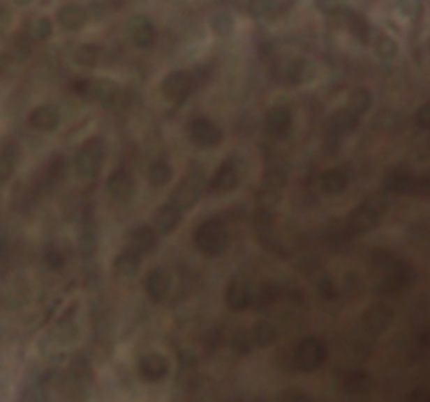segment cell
I'll return each mask as SVG.
<instances>
[{
  "label": "cell",
  "instance_id": "cell-1",
  "mask_svg": "<svg viewBox=\"0 0 430 402\" xmlns=\"http://www.w3.org/2000/svg\"><path fill=\"white\" fill-rule=\"evenodd\" d=\"M229 231L227 224L218 218H208L204 220L195 233H193V245L198 247V252H202L204 256H221L227 252L229 247Z\"/></svg>",
  "mask_w": 430,
  "mask_h": 402
},
{
  "label": "cell",
  "instance_id": "cell-2",
  "mask_svg": "<svg viewBox=\"0 0 430 402\" xmlns=\"http://www.w3.org/2000/svg\"><path fill=\"white\" fill-rule=\"evenodd\" d=\"M105 153H108V147H105V141L101 137H93L89 141H84L80 145V151L76 153V160H74L76 172L82 178H95L103 168Z\"/></svg>",
  "mask_w": 430,
  "mask_h": 402
},
{
  "label": "cell",
  "instance_id": "cell-3",
  "mask_svg": "<svg viewBox=\"0 0 430 402\" xmlns=\"http://www.w3.org/2000/svg\"><path fill=\"white\" fill-rule=\"evenodd\" d=\"M195 84L198 80L191 72H172L162 80L160 93L170 103H185L195 91Z\"/></svg>",
  "mask_w": 430,
  "mask_h": 402
},
{
  "label": "cell",
  "instance_id": "cell-4",
  "mask_svg": "<svg viewBox=\"0 0 430 402\" xmlns=\"http://www.w3.org/2000/svg\"><path fill=\"white\" fill-rule=\"evenodd\" d=\"M382 214H384V206H380L378 201H365L348 214L346 231L353 235L367 233L378 226V222L382 220Z\"/></svg>",
  "mask_w": 430,
  "mask_h": 402
},
{
  "label": "cell",
  "instance_id": "cell-5",
  "mask_svg": "<svg viewBox=\"0 0 430 402\" xmlns=\"http://www.w3.org/2000/svg\"><path fill=\"white\" fill-rule=\"evenodd\" d=\"M189 137H191V141H193L198 147L210 149V147L221 145V141H223V130L218 128V124H214V122L208 120V118H195V120L189 124Z\"/></svg>",
  "mask_w": 430,
  "mask_h": 402
},
{
  "label": "cell",
  "instance_id": "cell-6",
  "mask_svg": "<svg viewBox=\"0 0 430 402\" xmlns=\"http://www.w3.org/2000/svg\"><path fill=\"white\" fill-rule=\"evenodd\" d=\"M296 360L304 371H313L325 360V346L317 337H304L296 346Z\"/></svg>",
  "mask_w": 430,
  "mask_h": 402
},
{
  "label": "cell",
  "instance_id": "cell-7",
  "mask_svg": "<svg viewBox=\"0 0 430 402\" xmlns=\"http://www.w3.org/2000/svg\"><path fill=\"white\" fill-rule=\"evenodd\" d=\"M359 126V116H355L353 111H348L346 107L334 111L329 118H327V124H325V132L329 139L338 141L346 134H353Z\"/></svg>",
  "mask_w": 430,
  "mask_h": 402
},
{
  "label": "cell",
  "instance_id": "cell-8",
  "mask_svg": "<svg viewBox=\"0 0 430 402\" xmlns=\"http://www.w3.org/2000/svg\"><path fill=\"white\" fill-rule=\"evenodd\" d=\"M242 183V176H239V168L235 166V162L227 160L218 166L216 174L212 176L210 180V189L218 195H227L231 191H235Z\"/></svg>",
  "mask_w": 430,
  "mask_h": 402
},
{
  "label": "cell",
  "instance_id": "cell-9",
  "mask_svg": "<svg viewBox=\"0 0 430 402\" xmlns=\"http://www.w3.org/2000/svg\"><path fill=\"white\" fill-rule=\"evenodd\" d=\"M292 130V111L283 105L271 107L265 114V132L273 139H283Z\"/></svg>",
  "mask_w": 430,
  "mask_h": 402
},
{
  "label": "cell",
  "instance_id": "cell-10",
  "mask_svg": "<svg viewBox=\"0 0 430 402\" xmlns=\"http://www.w3.org/2000/svg\"><path fill=\"white\" fill-rule=\"evenodd\" d=\"M252 289L246 281L242 279H233L229 281L227 285V291H225V302L227 306L233 310V312H242V310H248L252 306Z\"/></svg>",
  "mask_w": 430,
  "mask_h": 402
},
{
  "label": "cell",
  "instance_id": "cell-11",
  "mask_svg": "<svg viewBox=\"0 0 430 402\" xmlns=\"http://www.w3.org/2000/svg\"><path fill=\"white\" fill-rule=\"evenodd\" d=\"M128 38L137 49H147L156 42V28L147 17L137 15L128 22Z\"/></svg>",
  "mask_w": 430,
  "mask_h": 402
},
{
  "label": "cell",
  "instance_id": "cell-12",
  "mask_svg": "<svg viewBox=\"0 0 430 402\" xmlns=\"http://www.w3.org/2000/svg\"><path fill=\"white\" fill-rule=\"evenodd\" d=\"M183 220V210L179 206H175L172 201L160 206L154 214V222H156V233L160 235H170Z\"/></svg>",
  "mask_w": 430,
  "mask_h": 402
},
{
  "label": "cell",
  "instance_id": "cell-13",
  "mask_svg": "<svg viewBox=\"0 0 430 402\" xmlns=\"http://www.w3.org/2000/svg\"><path fill=\"white\" fill-rule=\"evenodd\" d=\"M170 285H172V279H170L168 270H164L160 266L149 270L145 277V291L154 302H164L166 295L170 293Z\"/></svg>",
  "mask_w": 430,
  "mask_h": 402
},
{
  "label": "cell",
  "instance_id": "cell-14",
  "mask_svg": "<svg viewBox=\"0 0 430 402\" xmlns=\"http://www.w3.org/2000/svg\"><path fill=\"white\" fill-rule=\"evenodd\" d=\"M108 191L118 201H128L135 195V180L126 170H116L108 178Z\"/></svg>",
  "mask_w": 430,
  "mask_h": 402
},
{
  "label": "cell",
  "instance_id": "cell-15",
  "mask_svg": "<svg viewBox=\"0 0 430 402\" xmlns=\"http://www.w3.org/2000/svg\"><path fill=\"white\" fill-rule=\"evenodd\" d=\"M198 199H200V178L198 176H187L172 193V203L179 206L181 210L193 208Z\"/></svg>",
  "mask_w": 430,
  "mask_h": 402
},
{
  "label": "cell",
  "instance_id": "cell-16",
  "mask_svg": "<svg viewBox=\"0 0 430 402\" xmlns=\"http://www.w3.org/2000/svg\"><path fill=\"white\" fill-rule=\"evenodd\" d=\"M59 111L55 109V107H51V105H40V107H36L32 114H30V118H28V122H30V126L34 128V130H38V132H53L57 126H59Z\"/></svg>",
  "mask_w": 430,
  "mask_h": 402
},
{
  "label": "cell",
  "instance_id": "cell-17",
  "mask_svg": "<svg viewBox=\"0 0 430 402\" xmlns=\"http://www.w3.org/2000/svg\"><path fill=\"white\" fill-rule=\"evenodd\" d=\"M141 258H143V256H141L139 252H135L133 247L120 252V254L116 256V260H114V272H116V277H120V279H133V277H137V272H139V268H141Z\"/></svg>",
  "mask_w": 430,
  "mask_h": 402
},
{
  "label": "cell",
  "instance_id": "cell-18",
  "mask_svg": "<svg viewBox=\"0 0 430 402\" xmlns=\"http://www.w3.org/2000/svg\"><path fill=\"white\" fill-rule=\"evenodd\" d=\"M87 97H91L93 101H97L105 107H114L120 99V88L110 80H95V82H91Z\"/></svg>",
  "mask_w": 430,
  "mask_h": 402
},
{
  "label": "cell",
  "instance_id": "cell-19",
  "mask_svg": "<svg viewBox=\"0 0 430 402\" xmlns=\"http://www.w3.org/2000/svg\"><path fill=\"white\" fill-rule=\"evenodd\" d=\"M131 247L135 252L143 254H151L158 247V233L149 226V224H141L137 229L131 231Z\"/></svg>",
  "mask_w": 430,
  "mask_h": 402
},
{
  "label": "cell",
  "instance_id": "cell-20",
  "mask_svg": "<svg viewBox=\"0 0 430 402\" xmlns=\"http://www.w3.org/2000/svg\"><path fill=\"white\" fill-rule=\"evenodd\" d=\"M87 11L78 5H66L57 11V22L64 30H70V32H76L80 28H84L87 24Z\"/></svg>",
  "mask_w": 430,
  "mask_h": 402
},
{
  "label": "cell",
  "instance_id": "cell-21",
  "mask_svg": "<svg viewBox=\"0 0 430 402\" xmlns=\"http://www.w3.org/2000/svg\"><path fill=\"white\" fill-rule=\"evenodd\" d=\"M363 325L371 331V333H380L384 331L388 325H390V318H392V312L390 308L386 306H373L369 308L367 312H363Z\"/></svg>",
  "mask_w": 430,
  "mask_h": 402
},
{
  "label": "cell",
  "instance_id": "cell-22",
  "mask_svg": "<svg viewBox=\"0 0 430 402\" xmlns=\"http://www.w3.org/2000/svg\"><path fill=\"white\" fill-rule=\"evenodd\" d=\"M348 185V178L342 170L338 168H332V170H325L319 178V187L325 195H340Z\"/></svg>",
  "mask_w": 430,
  "mask_h": 402
},
{
  "label": "cell",
  "instance_id": "cell-23",
  "mask_svg": "<svg viewBox=\"0 0 430 402\" xmlns=\"http://www.w3.org/2000/svg\"><path fill=\"white\" fill-rule=\"evenodd\" d=\"M311 76H313V68H311V63L304 61V59H294V61L288 63L283 80L290 82V84H302V82H309Z\"/></svg>",
  "mask_w": 430,
  "mask_h": 402
},
{
  "label": "cell",
  "instance_id": "cell-24",
  "mask_svg": "<svg viewBox=\"0 0 430 402\" xmlns=\"http://www.w3.org/2000/svg\"><path fill=\"white\" fill-rule=\"evenodd\" d=\"M147 178L154 187H164L172 180V166L166 162V160H156L149 164V170H147Z\"/></svg>",
  "mask_w": 430,
  "mask_h": 402
},
{
  "label": "cell",
  "instance_id": "cell-25",
  "mask_svg": "<svg viewBox=\"0 0 430 402\" xmlns=\"http://www.w3.org/2000/svg\"><path fill=\"white\" fill-rule=\"evenodd\" d=\"M168 371V360L160 354H149L141 360V373L147 379H160Z\"/></svg>",
  "mask_w": 430,
  "mask_h": 402
},
{
  "label": "cell",
  "instance_id": "cell-26",
  "mask_svg": "<svg viewBox=\"0 0 430 402\" xmlns=\"http://www.w3.org/2000/svg\"><path fill=\"white\" fill-rule=\"evenodd\" d=\"M369 107H371V95H369V91H365V88H355V91L348 95L346 109L353 111L355 116H363L365 111H369Z\"/></svg>",
  "mask_w": 430,
  "mask_h": 402
},
{
  "label": "cell",
  "instance_id": "cell-27",
  "mask_svg": "<svg viewBox=\"0 0 430 402\" xmlns=\"http://www.w3.org/2000/svg\"><path fill=\"white\" fill-rule=\"evenodd\" d=\"M346 26H348L350 34H353L359 42H369L371 28H369V24H367L361 15H357V13H353V11H346Z\"/></svg>",
  "mask_w": 430,
  "mask_h": 402
},
{
  "label": "cell",
  "instance_id": "cell-28",
  "mask_svg": "<svg viewBox=\"0 0 430 402\" xmlns=\"http://www.w3.org/2000/svg\"><path fill=\"white\" fill-rule=\"evenodd\" d=\"M101 59V49L97 45H80L74 53V61L80 68H95Z\"/></svg>",
  "mask_w": 430,
  "mask_h": 402
},
{
  "label": "cell",
  "instance_id": "cell-29",
  "mask_svg": "<svg viewBox=\"0 0 430 402\" xmlns=\"http://www.w3.org/2000/svg\"><path fill=\"white\" fill-rule=\"evenodd\" d=\"M250 339L256 346H271L277 339V329L271 323H258L250 329Z\"/></svg>",
  "mask_w": 430,
  "mask_h": 402
},
{
  "label": "cell",
  "instance_id": "cell-30",
  "mask_svg": "<svg viewBox=\"0 0 430 402\" xmlns=\"http://www.w3.org/2000/svg\"><path fill=\"white\" fill-rule=\"evenodd\" d=\"M242 9L248 11L256 20H267L275 13L273 0H246V5Z\"/></svg>",
  "mask_w": 430,
  "mask_h": 402
},
{
  "label": "cell",
  "instance_id": "cell-31",
  "mask_svg": "<svg viewBox=\"0 0 430 402\" xmlns=\"http://www.w3.org/2000/svg\"><path fill=\"white\" fill-rule=\"evenodd\" d=\"M279 293H281V289H279L277 283L265 281V283H260V287H258L256 295L252 297V302H258V306H269L279 297Z\"/></svg>",
  "mask_w": 430,
  "mask_h": 402
},
{
  "label": "cell",
  "instance_id": "cell-32",
  "mask_svg": "<svg viewBox=\"0 0 430 402\" xmlns=\"http://www.w3.org/2000/svg\"><path fill=\"white\" fill-rule=\"evenodd\" d=\"M47 172H49L51 183H55V185H57V183H64V180L68 178V160H66L64 155H55V157L51 160Z\"/></svg>",
  "mask_w": 430,
  "mask_h": 402
},
{
  "label": "cell",
  "instance_id": "cell-33",
  "mask_svg": "<svg viewBox=\"0 0 430 402\" xmlns=\"http://www.w3.org/2000/svg\"><path fill=\"white\" fill-rule=\"evenodd\" d=\"M233 17L231 15H227V13H218V15H214L212 17V22H210V28H212V32L216 34V36H229L231 32H233Z\"/></svg>",
  "mask_w": 430,
  "mask_h": 402
},
{
  "label": "cell",
  "instance_id": "cell-34",
  "mask_svg": "<svg viewBox=\"0 0 430 402\" xmlns=\"http://www.w3.org/2000/svg\"><path fill=\"white\" fill-rule=\"evenodd\" d=\"M373 49H376V53H378L382 59H392V57L396 55V45H394V40H390V38L384 36V34H380V36L376 38Z\"/></svg>",
  "mask_w": 430,
  "mask_h": 402
},
{
  "label": "cell",
  "instance_id": "cell-35",
  "mask_svg": "<svg viewBox=\"0 0 430 402\" xmlns=\"http://www.w3.org/2000/svg\"><path fill=\"white\" fill-rule=\"evenodd\" d=\"M15 172V155L11 151L0 153V183H7Z\"/></svg>",
  "mask_w": 430,
  "mask_h": 402
},
{
  "label": "cell",
  "instance_id": "cell-36",
  "mask_svg": "<svg viewBox=\"0 0 430 402\" xmlns=\"http://www.w3.org/2000/svg\"><path fill=\"white\" fill-rule=\"evenodd\" d=\"M45 262H47V266H49L51 270H61V268L66 266V256H64L61 249H57V247L51 245V247L45 252Z\"/></svg>",
  "mask_w": 430,
  "mask_h": 402
},
{
  "label": "cell",
  "instance_id": "cell-37",
  "mask_svg": "<svg viewBox=\"0 0 430 402\" xmlns=\"http://www.w3.org/2000/svg\"><path fill=\"white\" fill-rule=\"evenodd\" d=\"M317 289H319V293H321L325 300H336V297L340 295L338 285L334 283L332 277H321V279L317 281Z\"/></svg>",
  "mask_w": 430,
  "mask_h": 402
},
{
  "label": "cell",
  "instance_id": "cell-38",
  "mask_svg": "<svg viewBox=\"0 0 430 402\" xmlns=\"http://www.w3.org/2000/svg\"><path fill=\"white\" fill-rule=\"evenodd\" d=\"M32 34H34L38 40H47V38L53 34V26H51V22H49L47 17L36 20V24H34V28H32Z\"/></svg>",
  "mask_w": 430,
  "mask_h": 402
},
{
  "label": "cell",
  "instance_id": "cell-39",
  "mask_svg": "<svg viewBox=\"0 0 430 402\" xmlns=\"http://www.w3.org/2000/svg\"><path fill=\"white\" fill-rule=\"evenodd\" d=\"M420 0H401L399 3V11L405 15V17H417L420 15Z\"/></svg>",
  "mask_w": 430,
  "mask_h": 402
},
{
  "label": "cell",
  "instance_id": "cell-40",
  "mask_svg": "<svg viewBox=\"0 0 430 402\" xmlns=\"http://www.w3.org/2000/svg\"><path fill=\"white\" fill-rule=\"evenodd\" d=\"M317 7H319L323 13H329V15H336V13H342V11H344V3H342V0H317Z\"/></svg>",
  "mask_w": 430,
  "mask_h": 402
},
{
  "label": "cell",
  "instance_id": "cell-41",
  "mask_svg": "<svg viewBox=\"0 0 430 402\" xmlns=\"http://www.w3.org/2000/svg\"><path fill=\"white\" fill-rule=\"evenodd\" d=\"M13 26V13L7 7H0V34H7Z\"/></svg>",
  "mask_w": 430,
  "mask_h": 402
},
{
  "label": "cell",
  "instance_id": "cell-42",
  "mask_svg": "<svg viewBox=\"0 0 430 402\" xmlns=\"http://www.w3.org/2000/svg\"><path fill=\"white\" fill-rule=\"evenodd\" d=\"M417 124H420L422 128H430V105H426V107L420 109V114H417Z\"/></svg>",
  "mask_w": 430,
  "mask_h": 402
},
{
  "label": "cell",
  "instance_id": "cell-43",
  "mask_svg": "<svg viewBox=\"0 0 430 402\" xmlns=\"http://www.w3.org/2000/svg\"><path fill=\"white\" fill-rule=\"evenodd\" d=\"M89 88H91V80H78V82H74V91L76 93H80V95H89Z\"/></svg>",
  "mask_w": 430,
  "mask_h": 402
},
{
  "label": "cell",
  "instance_id": "cell-44",
  "mask_svg": "<svg viewBox=\"0 0 430 402\" xmlns=\"http://www.w3.org/2000/svg\"><path fill=\"white\" fill-rule=\"evenodd\" d=\"M15 3H17L20 7H26V5H30V3H34V0H15Z\"/></svg>",
  "mask_w": 430,
  "mask_h": 402
}]
</instances>
